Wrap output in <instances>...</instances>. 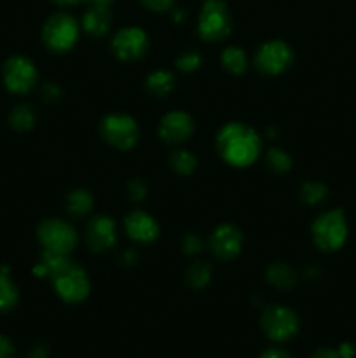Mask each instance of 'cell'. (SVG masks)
I'll return each instance as SVG.
<instances>
[{"label":"cell","instance_id":"cell-12","mask_svg":"<svg viewBox=\"0 0 356 358\" xmlns=\"http://www.w3.org/2000/svg\"><path fill=\"white\" fill-rule=\"evenodd\" d=\"M241 243L243 238L241 233L234 226H222L213 233L209 247H212L213 254L218 259L229 261V259L236 257L241 250Z\"/></svg>","mask_w":356,"mask_h":358},{"label":"cell","instance_id":"cell-22","mask_svg":"<svg viewBox=\"0 0 356 358\" xmlns=\"http://www.w3.org/2000/svg\"><path fill=\"white\" fill-rule=\"evenodd\" d=\"M17 289L7 278V275H0V311H7L16 304Z\"/></svg>","mask_w":356,"mask_h":358},{"label":"cell","instance_id":"cell-32","mask_svg":"<svg viewBox=\"0 0 356 358\" xmlns=\"http://www.w3.org/2000/svg\"><path fill=\"white\" fill-rule=\"evenodd\" d=\"M337 353L341 358H353L356 353V348L351 343H344V345H341V348L337 350Z\"/></svg>","mask_w":356,"mask_h":358},{"label":"cell","instance_id":"cell-26","mask_svg":"<svg viewBox=\"0 0 356 358\" xmlns=\"http://www.w3.org/2000/svg\"><path fill=\"white\" fill-rule=\"evenodd\" d=\"M267 163H269V166L272 168V170L286 171L290 168V163H292V161H290V157L286 156L283 150L272 149L271 152L267 154Z\"/></svg>","mask_w":356,"mask_h":358},{"label":"cell","instance_id":"cell-3","mask_svg":"<svg viewBox=\"0 0 356 358\" xmlns=\"http://www.w3.org/2000/svg\"><path fill=\"white\" fill-rule=\"evenodd\" d=\"M38 240L49 252H58V254H68L77 243V234L70 224L63 222L59 219L42 220L38 226Z\"/></svg>","mask_w":356,"mask_h":358},{"label":"cell","instance_id":"cell-21","mask_svg":"<svg viewBox=\"0 0 356 358\" xmlns=\"http://www.w3.org/2000/svg\"><path fill=\"white\" fill-rule=\"evenodd\" d=\"M170 164L177 173L191 175L195 168V157L187 150H177V152L171 154Z\"/></svg>","mask_w":356,"mask_h":358},{"label":"cell","instance_id":"cell-31","mask_svg":"<svg viewBox=\"0 0 356 358\" xmlns=\"http://www.w3.org/2000/svg\"><path fill=\"white\" fill-rule=\"evenodd\" d=\"M14 348L13 345H10V341L7 338H3V336H0V358H9L13 355Z\"/></svg>","mask_w":356,"mask_h":358},{"label":"cell","instance_id":"cell-27","mask_svg":"<svg viewBox=\"0 0 356 358\" xmlns=\"http://www.w3.org/2000/svg\"><path fill=\"white\" fill-rule=\"evenodd\" d=\"M199 63H201V58H199L195 52H185V55H181L180 58H178L177 65L180 66L181 70H185V72H187V70L198 69Z\"/></svg>","mask_w":356,"mask_h":358},{"label":"cell","instance_id":"cell-7","mask_svg":"<svg viewBox=\"0 0 356 358\" xmlns=\"http://www.w3.org/2000/svg\"><path fill=\"white\" fill-rule=\"evenodd\" d=\"M262 329L272 341H286L299 331V320L288 308L271 306L262 315Z\"/></svg>","mask_w":356,"mask_h":358},{"label":"cell","instance_id":"cell-9","mask_svg":"<svg viewBox=\"0 0 356 358\" xmlns=\"http://www.w3.org/2000/svg\"><path fill=\"white\" fill-rule=\"evenodd\" d=\"M37 80V70L30 59L14 56L3 65V83L13 93H27Z\"/></svg>","mask_w":356,"mask_h":358},{"label":"cell","instance_id":"cell-20","mask_svg":"<svg viewBox=\"0 0 356 358\" xmlns=\"http://www.w3.org/2000/svg\"><path fill=\"white\" fill-rule=\"evenodd\" d=\"M222 63L229 72L241 73L246 69V56H244V52L239 48H229L223 51Z\"/></svg>","mask_w":356,"mask_h":358},{"label":"cell","instance_id":"cell-25","mask_svg":"<svg viewBox=\"0 0 356 358\" xmlns=\"http://www.w3.org/2000/svg\"><path fill=\"white\" fill-rule=\"evenodd\" d=\"M300 196H302L307 205H314V203H320L327 196V187L318 184V182H307V184H304Z\"/></svg>","mask_w":356,"mask_h":358},{"label":"cell","instance_id":"cell-19","mask_svg":"<svg viewBox=\"0 0 356 358\" xmlns=\"http://www.w3.org/2000/svg\"><path fill=\"white\" fill-rule=\"evenodd\" d=\"M147 86L157 96H163V94H168L171 90H173V76L164 70H159V72H154L152 76L147 79Z\"/></svg>","mask_w":356,"mask_h":358},{"label":"cell","instance_id":"cell-17","mask_svg":"<svg viewBox=\"0 0 356 358\" xmlns=\"http://www.w3.org/2000/svg\"><path fill=\"white\" fill-rule=\"evenodd\" d=\"M267 280L272 285L279 287V289H288L295 283V273L288 268L286 264H272L271 269L267 271Z\"/></svg>","mask_w":356,"mask_h":358},{"label":"cell","instance_id":"cell-6","mask_svg":"<svg viewBox=\"0 0 356 358\" xmlns=\"http://www.w3.org/2000/svg\"><path fill=\"white\" fill-rule=\"evenodd\" d=\"M79 28L77 21L68 14H54L44 27V42L52 51H66L75 42Z\"/></svg>","mask_w":356,"mask_h":358},{"label":"cell","instance_id":"cell-33","mask_svg":"<svg viewBox=\"0 0 356 358\" xmlns=\"http://www.w3.org/2000/svg\"><path fill=\"white\" fill-rule=\"evenodd\" d=\"M311 358H341V357H339V353L334 352V350L323 348V350H318V352Z\"/></svg>","mask_w":356,"mask_h":358},{"label":"cell","instance_id":"cell-29","mask_svg":"<svg viewBox=\"0 0 356 358\" xmlns=\"http://www.w3.org/2000/svg\"><path fill=\"white\" fill-rule=\"evenodd\" d=\"M128 194L131 199H142L145 196V187H143V184L140 180H133L128 185Z\"/></svg>","mask_w":356,"mask_h":358},{"label":"cell","instance_id":"cell-23","mask_svg":"<svg viewBox=\"0 0 356 358\" xmlns=\"http://www.w3.org/2000/svg\"><path fill=\"white\" fill-rule=\"evenodd\" d=\"M34 110L30 107H27V105H20L10 114V124L16 129H30L34 126Z\"/></svg>","mask_w":356,"mask_h":358},{"label":"cell","instance_id":"cell-34","mask_svg":"<svg viewBox=\"0 0 356 358\" xmlns=\"http://www.w3.org/2000/svg\"><path fill=\"white\" fill-rule=\"evenodd\" d=\"M260 358H290V355L283 350H267Z\"/></svg>","mask_w":356,"mask_h":358},{"label":"cell","instance_id":"cell-18","mask_svg":"<svg viewBox=\"0 0 356 358\" xmlns=\"http://www.w3.org/2000/svg\"><path fill=\"white\" fill-rule=\"evenodd\" d=\"M93 205V196L87 191H73L66 198V208L72 215H84L91 210Z\"/></svg>","mask_w":356,"mask_h":358},{"label":"cell","instance_id":"cell-15","mask_svg":"<svg viewBox=\"0 0 356 358\" xmlns=\"http://www.w3.org/2000/svg\"><path fill=\"white\" fill-rule=\"evenodd\" d=\"M124 226L129 236L136 241H142V243L156 240L157 233H159L156 220L143 212H133L131 215L126 217Z\"/></svg>","mask_w":356,"mask_h":358},{"label":"cell","instance_id":"cell-30","mask_svg":"<svg viewBox=\"0 0 356 358\" xmlns=\"http://www.w3.org/2000/svg\"><path fill=\"white\" fill-rule=\"evenodd\" d=\"M142 2L152 10H164L173 3V0H142Z\"/></svg>","mask_w":356,"mask_h":358},{"label":"cell","instance_id":"cell-14","mask_svg":"<svg viewBox=\"0 0 356 358\" xmlns=\"http://www.w3.org/2000/svg\"><path fill=\"white\" fill-rule=\"evenodd\" d=\"M159 133L166 142L171 143L187 140L192 133V119L184 112H171L161 121Z\"/></svg>","mask_w":356,"mask_h":358},{"label":"cell","instance_id":"cell-4","mask_svg":"<svg viewBox=\"0 0 356 358\" xmlns=\"http://www.w3.org/2000/svg\"><path fill=\"white\" fill-rule=\"evenodd\" d=\"M101 135L115 149H131L138 140V126L129 115L112 114L101 121Z\"/></svg>","mask_w":356,"mask_h":358},{"label":"cell","instance_id":"cell-10","mask_svg":"<svg viewBox=\"0 0 356 358\" xmlns=\"http://www.w3.org/2000/svg\"><path fill=\"white\" fill-rule=\"evenodd\" d=\"M292 62V49L281 41L267 42L260 48L257 52V63L258 69L264 73H279L286 69Z\"/></svg>","mask_w":356,"mask_h":358},{"label":"cell","instance_id":"cell-5","mask_svg":"<svg viewBox=\"0 0 356 358\" xmlns=\"http://www.w3.org/2000/svg\"><path fill=\"white\" fill-rule=\"evenodd\" d=\"M199 31L208 41H218L230 31V16L222 0L205 2L199 17Z\"/></svg>","mask_w":356,"mask_h":358},{"label":"cell","instance_id":"cell-28","mask_svg":"<svg viewBox=\"0 0 356 358\" xmlns=\"http://www.w3.org/2000/svg\"><path fill=\"white\" fill-rule=\"evenodd\" d=\"M201 247H202V243L198 236H194V234H188V236H185L184 250L187 252V254H195V252L201 250Z\"/></svg>","mask_w":356,"mask_h":358},{"label":"cell","instance_id":"cell-37","mask_svg":"<svg viewBox=\"0 0 356 358\" xmlns=\"http://www.w3.org/2000/svg\"><path fill=\"white\" fill-rule=\"evenodd\" d=\"M58 3H77V2H84V0H54ZM93 3H108L110 0H89Z\"/></svg>","mask_w":356,"mask_h":358},{"label":"cell","instance_id":"cell-2","mask_svg":"<svg viewBox=\"0 0 356 358\" xmlns=\"http://www.w3.org/2000/svg\"><path fill=\"white\" fill-rule=\"evenodd\" d=\"M348 236V224L341 210H332L316 219L313 226L314 243L321 250H337Z\"/></svg>","mask_w":356,"mask_h":358},{"label":"cell","instance_id":"cell-8","mask_svg":"<svg viewBox=\"0 0 356 358\" xmlns=\"http://www.w3.org/2000/svg\"><path fill=\"white\" fill-rule=\"evenodd\" d=\"M52 283H54L56 292L66 303H80L89 294V282H87L86 273L73 262L59 275H56Z\"/></svg>","mask_w":356,"mask_h":358},{"label":"cell","instance_id":"cell-1","mask_svg":"<svg viewBox=\"0 0 356 358\" xmlns=\"http://www.w3.org/2000/svg\"><path fill=\"white\" fill-rule=\"evenodd\" d=\"M218 150L227 163L234 166H248L260 152V138L257 133L241 122H230L220 131Z\"/></svg>","mask_w":356,"mask_h":358},{"label":"cell","instance_id":"cell-11","mask_svg":"<svg viewBox=\"0 0 356 358\" xmlns=\"http://www.w3.org/2000/svg\"><path fill=\"white\" fill-rule=\"evenodd\" d=\"M112 48L119 58L129 62V59H138L145 55L149 41H147L145 31L140 28H124L115 35Z\"/></svg>","mask_w":356,"mask_h":358},{"label":"cell","instance_id":"cell-13","mask_svg":"<svg viewBox=\"0 0 356 358\" xmlns=\"http://www.w3.org/2000/svg\"><path fill=\"white\" fill-rule=\"evenodd\" d=\"M87 243L94 252H103L114 247L115 224L108 217H96L87 227Z\"/></svg>","mask_w":356,"mask_h":358},{"label":"cell","instance_id":"cell-24","mask_svg":"<svg viewBox=\"0 0 356 358\" xmlns=\"http://www.w3.org/2000/svg\"><path fill=\"white\" fill-rule=\"evenodd\" d=\"M208 280H209V268L206 264L198 262V264H194L192 268H188L187 282L191 287H194V289H201V287H205L206 283H208Z\"/></svg>","mask_w":356,"mask_h":358},{"label":"cell","instance_id":"cell-36","mask_svg":"<svg viewBox=\"0 0 356 358\" xmlns=\"http://www.w3.org/2000/svg\"><path fill=\"white\" fill-rule=\"evenodd\" d=\"M45 355H47V350H45L44 346H37V348L30 353V358H44Z\"/></svg>","mask_w":356,"mask_h":358},{"label":"cell","instance_id":"cell-16","mask_svg":"<svg viewBox=\"0 0 356 358\" xmlns=\"http://www.w3.org/2000/svg\"><path fill=\"white\" fill-rule=\"evenodd\" d=\"M110 24V13H108V3H93L89 10L84 16V28L91 35H103Z\"/></svg>","mask_w":356,"mask_h":358},{"label":"cell","instance_id":"cell-35","mask_svg":"<svg viewBox=\"0 0 356 358\" xmlns=\"http://www.w3.org/2000/svg\"><path fill=\"white\" fill-rule=\"evenodd\" d=\"M58 94V90H56V86H52V84H47V86L44 87V96L47 98V100H54Z\"/></svg>","mask_w":356,"mask_h":358}]
</instances>
